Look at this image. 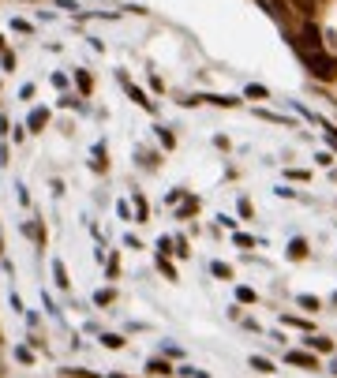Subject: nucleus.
Masks as SVG:
<instances>
[{
  "mask_svg": "<svg viewBox=\"0 0 337 378\" xmlns=\"http://www.w3.org/2000/svg\"><path fill=\"white\" fill-rule=\"evenodd\" d=\"M307 68L315 79L322 83H333L337 79V57H326V53H307Z\"/></svg>",
  "mask_w": 337,
  "mask_h": 378,
  "instance_id": "f257e3e1",
  "label": "nucleus"
},
{
  "mask_svg": "<svg viewBox=\"0 0 337 378\" xmlns=\"http://www.w3.org/2000/svg\"><path fill=\"white\" fill-rule=\"evenodd\" d=\"M300 45L304 49H311V53H319V45H322V34H319V27H304V34H300Z\"/></svg>",
  "mask_w": 337,
  "mask_h": 378,
  "instance_id": "f03ea898",
  "label": "nucleus"
},
{
  "mask_svg": "<svg viewBox=\"0 0 337 378\" xmlns=\"http://www.w3.org/2000/svg\"><path fill=\"white\" fill-rule=\"evenodd\" d=\"M289 363H296V367H311V371L319 367V363H315V356H311V352H289Z\"/></svg>",
  "mask_w": 337,
  "mask_h": 378,
  "instance_id": "7ed1b4c3",
  "label": "nucleus"
},
{
  "mask_svg": "<svg viewBox=\"0 0 337 378\" xmlns=\"http://www.w3.org/2000/svg\"><path fill=\"white\" fill-rule=\"evenodd\" d=\"M45 120H49L45 109H34V113H30V127H34V132H38V127H45Z\"/></svg>",
  "mask_w": 337,
  "mask_h": 378,
  "instance_id": "20e7f679",
  "label": "nucleus"
},
{
  "mask_svg": "<svg viewBox=\"0 0 337 378\" xmlns=\"http://www.w3.org/2000/svg\"><path fill=\"white\" fill-rule=\"evenodd\" d=\"M307 345L319 348V352H330V348H333V341H326V337H307Z\"/></svg>",
  "mask_w": 337,
  "mask_h": 378,
  "instance_id": "39448f33",
  "label": "nucleus"
},
{
  "mask_svg": "<svg viewBox=\"0 0 337 378\" xmlns=\"http://www.w3.org/2000/svg\"><path fill=\"white\" fill-rule=\"evenodd\" d=\"M251 367H255V371H263V374H270V371H274V363L263 360V356H251Z\"/></svg>",
  "mask_w": 337,
  "mask_h": 378,
  "instance_id": "423d86ee",
  "label": "nucleus"
},
{
  "mask_svg": "<svg viewBox=\"0 0 337 378\" xmlns=\"http://www.w3.org/2000/svg\"><path fill=\"white\" fill-rule=\"evenodd\" d=\"M289 255H292V258H304V255H307V244H304V240H292V244H289Z\"/></svg>",
  "mask_w": 337,
  "mask_h": 378,
  "instance_id": "0eeeda50",
  "label": "nucleus"
},
{
  "mask_svg": "<svg viewBox=\"0 0 337 378\" xmlns=\"http://www.w3.org/2000/svg\"><path fill=\"white\" fill-rule=\"evenodd\" d=\"M236 299L240 304H255V292L251 289H236Z\"/></svg>",
  "mask_w": 337,
  "mask_h": 378,
  "instance_id": "6e6552de",
  "label": "nucleus"
},
{
  "mask_svg": "<svg viewBox=\"0 0 337 378\" xmlns=\"http://www.w3.org/2000/svg\"><path fill=\"white\" fill-rule=\"evenodd\" d=\"M101 341H105L109 348H120V345H124V337H116V333H105V337H101Z\"/></svg>",
  "mask_w": 337,
  "mask_h": 378,
  "instance_id": "1a4fd4ad",
  "label": "nucleus"
},
{
  "mask_svg": "<svg viewBox=\"0 0 337 378\" xmlns=\"http://www.w3.org/2000/svg\"><path fill=\"white\" fill-rule=\"evenodd\" d=\"M300 307H307V311H319V299H315V296H300Z\"/></svg>",
  "mask_w": 337,
  "mask_h": 378,
  "instance_id": "9d476101",
  "label": "nucleus"
},
{
  "mask_svg": "<svg viewBox=\"0 0 337 378\" xmlns=\"http://www.w3.org/2000/svg\"><path fill=\"white\" fill-rule=\"evenodd\" d=\"M214 273H217V277H232V270L225 263H214Z\"/></svg>",
  "mask_w": 337,
  "mask_h": 378,
  "instance_id": "9b49d317",
  "label": "nucleus"
},
{
  "mask_svg": "<svg viewBox=\"0 0 337 378\" xmlns=\"http://www.w3.org/2000/svg\"><path fill=\"white\" fill-rule=\"evenodd\" d=\"M57 285H64V289H68V273H64L60 263H57Z\"/></svg>",
  "mask_w": 337,
  "mask_h": 378,
  "instance_id": "f8f14e48",
  "label": "nucleus"
},
{
  "mask_svg": "<svg viewBox=\"0 0 337 378\" xmlns=\"http://www.w3.org/2000/svg\"><path fill=\"white\" fill-rule=\"evenodd\" d=\"M135 214H139V221H142V217H147V202H142V199H139V195H135Z\"/></svg>",
  "mask_w": 337,
  "mask_h": 378,
  "instance_id": "ddd939ff",
  "label": "nucleus"
},
{
  "mask_svg": "<svg viewBox=\"0 0 337 378\" xmlns=\"http://www.w3.org/2000/svg\"><path fill=\"white\" fill-rule=\"evenodd\" d=\"M326 139H330V147L337 150V132H330V127H326Z\"/></svg>",
  "mask_w": 337,
  "mask_h": 378,
  "instance_id": "4468645a",
  "label": "nucleus"
},
{
  "mask_svg": "<svg viewBox=\"0 0 337 378\" xmlns=\"http://www.w3.org/2000/svg\"><path fill=\"white\" fill-rule=\"evenodd\" d=\"M333 299H337V296H333Z\"/></svg>",
  "mask_w": 337,
  "mask_h": 378,
  "instance_id": "2eb2a0df",
  "label": "nucleus"
}]
</instances>
